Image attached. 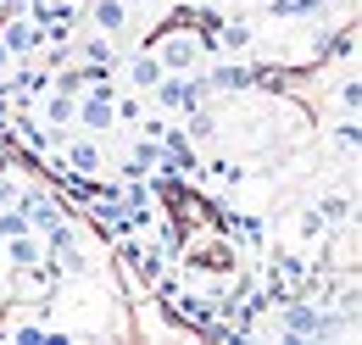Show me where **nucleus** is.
<instances>
[{"label": "nucleus", "mask_w": 362, "mask_h": 345, "mask_svg": "<svg viewBox=\"0 0 362 345\" xmlns=\"http://www.w3.org/2000/svg\"><path fill=\"white\" fill-rule=\"evenodd\" d=\"M240 178H245V172H240V162H223V156L212 162V184H240Z\"/></svg>", "instance_id": "nucleus-19"}, {"label": "nucleus", "mask_w": 362, "mask_h": 345, "mask_svg": "<svg viewBox=\"0 0 362 345\" xmlns=\"http://www.w3.org/2000/svg\"><path fill=\"white\" fill-rule=\"evenodd\" d=\"M40 257H45V240H40L34 228H28V234H11V240H6V262H11V267H28V262H40Z\"/></svg>", "instance_id": "nucleus-13"}, {"label": "nucleus", "mask_w": 362, "mask_h": 345, "mask_svg": "<svg viewBox=\"0 0 362 345\" xmlns=\"http://www.w3.org/2000/svg\"><path fill=\"white\" fill-rule=\"evenodd\" d=\"M84 6H90V28H95V34L123 40V34L134 28V11H129L123 0H84Z\"/></svg>", "instance_id": "nucleus-5"}, {"label": "nucleus", "mask_w": 362, "mask_h": 345, "mask_svg": "<svg viewBox=\"0 0 362 345\" xmlns=\"http://www.w3.org/2000/svg\"><path fill=\"white\" fill-rule=\"evenodd\" d=\"M218 50H234V56L251 50V23H223L218 28Z\"/></svg>", "instance_id": "nucleus-15"}, {"label": "nucleus", "mask_w": 362, "mask_h": 345, "mask_svg": "<svg viewBox=\"0 0 362 345\" xmlns=\"http://www.w3.org/2000/svg\"><path fill=\"white\" fill-rule=\"evenodd\" d=\"M78 62L84 67H117V40L112 34H90V40L78 45Z\"/></svg>", "instance_id": "nucleus-12"}, {"label": "nucleus", "mask_w": 362, "mask_h": 345, "mask_svg": "<svg viewBox=\"0 0 362 345\" xmlns=\"http://www.w3.org/2000/svg\"><path fill=\"white\" fill-rule=\"evenodd\" d=\"M313 329H317V301L313 296H284L279 301V340L284 345H296V340H313Z\"/></svg>", "instance_id": "nucleus-2"}, {"label": "nucleus", "mask_w": 362, "mask_h": 345, "mask_svg": "<svg viewBox=\"0 0 362 345\" xmlns=\"http://www.w3.org/2000/svg\"><path fill=\"white\" fill-rule=\"evenodd\" d=\"M73 112H78V95H62V89H50L45 106H40V123H45L50 134H67V129H73Z\"/></svg>", "instance_id": "nucleus-8"}, {"label": "nucleus", "mask_w": 362, "mask_h": 345, "mask_svg": "<svg viewBox=\"0 0 362 345\" xmlns=\"http://www.w3.org/2000/svg\"><path fill=\"white\" fill-rule=\"evenodd\" d=\"M357 112H362V78L346 73L340 78V117H357Z\"/></svg>", "instance_id": "nucleus-16"}, {"label": "nucleus", "mask_w": 362, "mask_h": 345, "mask_svg": "<svg viewBox=\"0 0 362 345\" xmlns=\"http://www.w3.org/2000/svg\"><path fill=\"white\" fill-rule=\"evenodd\" d=\"M123 6H129V11H145V6H151V0H123Z\"/></svg>", "instance_id": "nucleus-20"}, {"label": "nucleus", "mask_w": 362, "mask_h": 345, "mask_svg": "<svg viewBox=\"0 0 362 345\" xmlns=\"http://www.w3.org/2000/svg\"><path fill=\"white\" fill-rule=\"evenodd\" d=\"M228 234H234V245H245L251 257H262L268 251V223L257 212H245V217H228Z\"/></svg>", "instance_id": "nucleus-9"}, {"label": "nucleus", "mask_w": 362, "mask_h": 345, "mask_svg": "<svg viewBox=\"0 0 362 345\" xmlns=\"http://www.w3.org/2000/svg\"><path fill=\"white\" fill-rule=\"evenodd\" d=\"M123 78H129V89H139V95H145V89L162 78V62H156L151 50H139V56H129V62H123Z\"/></svg>", "instance_id": "nucleus-11"}, {"label": "nucleus", "mask_w": 362, "mask_h": 345, "mask_svg": "<svg viewBox=\"0 0 362 345\" xmlns=\"http://www.w3.org/2000/svg\"><path fill=\"white\" fill-rule=\"evenodd\" d=\"M296 228H301V240H323V234H329V223H323V217H317L313 206H307V212L296 217Z\"/></svg>", "instance_id": "nucleus-18"}, {"label": "nucleus", "mask_w": 362, "mask_h": 345, "mask_svg": "<svg viewBox=\"0 0 362 345\" xmlns=\"http://www.w3.org/2000/svg\"><path fill=\"white\" fill-rule=\"evenodd\" d=\"M268 11L279 17V23H290V17H323L329 6H323V0H273Z\"/></svg>", "instance_id": "nucleus-14"}, {"label": "nucleus", "mask_w": 362, "mask_h": 345, "mask_svg": "<svg viewBox=\"0 0 362 345\" xmlns=\"http://www.w3.org/2000/svg\"><path fill=\"white\" fill-rule=\"evenodd\" d=\"M262 78L257 67H240V62H218V67H206V84L212 89H251Z\"/></svg>", "instance_id": "nucleus-10"}, {"label": "nucleus", "mask_w": 362, "mask_h": 345, "mask_svg": "<svg viewBox=\"0 0 362 345\" xmlns=\"http://www.w3.org/2000/svg\"><path fill=\"white\" fill-rule=\"evenodd\" d=\"M313 212L323 217L329 228H351V223H357V195H351V189H340V195H334V189H323Z\"/></svg>", "instance_id": "nucleus-7"}, {"label": "nucleus", "mask_w": 362, "mask_h": 345, "mask_svg": "<svg viewBox=\"0 0 362 345\" xmlns=\"http://www.w3.org/2000/svg\"><path fill=\"white\" fill-rule=\"evenodd\" d=\"M151 56L162 62V73H189V67H201V45H195L189 28H173L168 40H156V45H151Z\"/></svg>", "instance_id": "nucleus-3"}, {"label": "nucleus", "mask_w": 362, "mask_h": 345, "mask_svg": "<svg viewBox=\"0 0 362 345\" xmlns=\"http://www.w3.org/2000/svg\"><path fill=\"white\" fill-rule=\"evenodd\" d=\"M334 145L346 151V162H357V145H362V129H357V117H346V123L334 129Z\"/></svg>", "instance_id": "nucleus-17"}, {"label": "nucleus", "mask_w": 362, "mask_h": 345, "mask_svg": "<svg viewBox=\"0 0 362 345\" xmlns=\"http://www.w3.org/2000/svg\"><path fill=\"white\" fill-rule=\"evenodd\" d=\"M56 151H62V162H67V172L73 178H100L106 172V151H100V139L95 134H62L56 139Z\"/></svg>", "instance_id": "nucleus-1"}, {"label": "nucleus", "mask_w": 362, "mask_h": 345, "mask_svg": "<svg viewBox=\"0 0 362 345\" xmlns=\"http://www.w3.org/2000/svg\"><path fill=\"white\" fill-rule=\"evenodd\" d=\"M212 6H234V0H212Z\"/></svg>", "instance_id": "nucleus-21"}, {"label": "nucleus", "mask_w": 362, "mask_h": 345, "mask_svg": "<svg viewBox=\"0 0 362 345\" xmlns=\"http://www.w3.org/2000/svg\"><path fill=\"white\" fill-rule=\"evenodd\" d=\"M0 45L11 50V62H28L34 50H45V28H40L28 11H17V17H6V23H0Z\"/></svg>", "instance_id": "nucleus-4"}, {"label": "nucleus", "mask_w": 362, "mask_h": 345, "mask_svg": "<svg viewBox=\"0 0 362 345\" xmlns=\"http://www.w3.org/2000/svg\"><path fill=\"white\" fill-rule=\"evenodd\" d=\"M73 129H84V134H112V129H117V112H112V100H100V95H78Z\"/></svg>", "instance_id": "nucleus-6"}]
</instances>
